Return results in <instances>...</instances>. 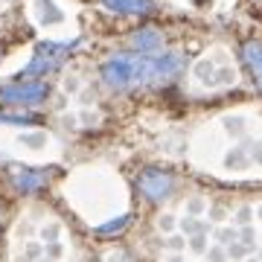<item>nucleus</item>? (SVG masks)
<instances>
[{"instance_id":"nucleus-9","label":"nucleus","mask_w":262,"mask_h":262,"mask_svg":"<svg viewBox=\"0 0 262 262\" xmlns=\"http://www.w3.org/2000/svg\"><path fill=\"white\" fill-rule=\"evenodd\" d=\"M18 184L20 189H38L41 184H44V172H18Z\"/></svg>"},{"instance_id":"nucleus-7","label":"nucleus","mask_w":262,"mask_h":262,"mask_svg":"<svg viewBox=\"0 0 262 262\" xmlns=\"http://www.w3.org/2000/svg\"><path fill=\"white\" fill-rule=\"evenodd\" d=\"M242 58H245V64H248V70H251L253 82L262 88V44H259V41H251V44H245Z\"/></svg>"},{"instance_id":"nucleus-4","label":"nucleus","mask_w":262,"mask_h":262,"mask_svg":"<svg viewBox=\"0 0 262 262\" xmlns=\"http://www.w3.org/2000/svg\"><path fill=\"white\" fill-rule=\"evenodd\" d=\"M140 189L151 198V201H163V198L172 192V178L163 175V172H158V169H149V172H143Z\"/></svg>"},{"instance_id":"nucleus-5","label":"nucleus","mask_w":262,"mask_h":262,"mask_svg":"<svg viewBox=\"0 0 262 262\" xmlns=\"http://www.w3.org/2000/svg\"><path fill=\"white\" fill-rule=\"evenodd\" d=\"M32 9H35V18L41 27H56V24L64 20V12H61V6L56 0H35Z\"/></svg>"},{"instance_id":"nucleus-1","label":"nucleus","mask_w":262,"mask_h":262,"mask_svg":"<svg viewBox=\"0 0 262 262\" xmlns=\"http://www.w3.org/2000/svg\"><path fill=\"white\" fill-rule=\"evenodd\" d=\"M178 53H140V56H114L102 64V79L114 91H128V88H160L169 84L181 73Z\"/></svg>"},{"instance_id":"nucleus-3","label":"nucleus","mask_w":262,"mask_h":262,"mask_svg":"<svg viewBox=\"0 0 262 262\" xmlns=\"http://www.w3.org/2000/svg\"><path fill=\"white\" fill-rule=\"evenodd\" d=\"M50 88L38 79H20L12 84H0V102L6 105H41L47 99Z\"/></svg>"},{"instance_id":"nucleus-8","label":"nucleus","mask_w":262,"mask_h":262,"mask_svg":"<svg viewBox=\"0 0 262 262\" xmlns=\"http://www.w3.org/2000/svg\"><path fill=\"white\" fill-rule=\"evenodd\" d=\"M131 44L137 50H143V53H155V50L163 47V38H160L155 29H143V32H137V35L131 38Z\"/></svg>"},{"instance_id":"nucleus-6","label":"nucleus","mask_w":262,"mask_h":262,"mask_svg":"<svg viewBox=\"0 0 262 262\" xmlns=\"http://www.w3.org/2000/svg\"><path fill=\"white\" fill-rule=\"evenodd\" d=\"M102 3L117 15H146L155 9L151 0H102Z\"/></svg>"},{"instance_id":"nucleus-2","label":"nucleus","mask_w":262,"mask_h":262,"mask_svg":"<svg viewBox=\"0 0 262 262\" xmlns=\"http://www.w3.org/2000/svg\"><path fill=\"white\" fill-rule=\"evenodd\" d=\"M73 50H76V41H44V44H38L32 61L24 70V79H38V76L56 70Z\"/></svg>"}]
</instances>
